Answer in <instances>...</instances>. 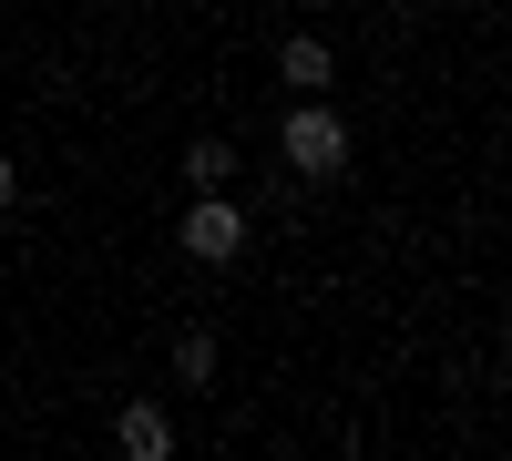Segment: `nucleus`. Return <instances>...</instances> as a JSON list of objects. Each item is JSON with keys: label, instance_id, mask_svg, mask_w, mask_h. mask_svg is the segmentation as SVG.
Instances as JSON below:
<instances>
[{"label": "nucleus", "instance_id": "7ed1b4c3", "mask_svg": "<svg viewBox=\"0 0 512 461\" xmlns=\"http://www.w3.org/2000/svg\"><path fill=\"white\" fill-rule=\"evenodd\" d=\"M277 72H287V93H328V82H338V52H328L318 31H287V41H277Z\"/></svg>", "mask_w": 512, "mask_h": 461}, {"label": "nucleus", "instance_id": "f03ea898", "mask_svg": "<svg viewBox=\"0 0 512 461\" xmlns=\"http://www.w3.org/2000/svg\"><path fill=\"white\" fill-rule=\"evenodd\" d=\"M246 236H256V216L226 195V185H195V205H185V226H175V246L195 267H236L246 257Z\"/></svg>", "mask_w": 512, "mask_h": 461}, {"label": "nucleus", "instance_id": "f257e3e1", "mask_svg": "<svg viewBox=\"0 0 512 461\" xmlns=\"http://www.w3.org/2000/svg\"><path fill=\"white\" fill-rule=\"evenodd\" d=\"M277 154H287V175L328 185V175H349V123H338V113L308 93V103H287V123H277Z\"/></svg>", "mask_w": 512, "mask_h": 461}, {"label": "nucleus", "instance_id": "423d86ee", "mask_svg": "<svg viewBox=\"0 0 512 461\" xmlns=\"http://www.w3.org/2000/svg\"><path fill=\"white\" fill-rule=\"evenodd\" d=\"M175 380H185V390L216 380V328H185V339H175Z\"/></svg>", "mask_w": 512, "mask_h": 461}, {"label": "nucleus", "instance_id": "20e7f679", "mask_svg": "<svg viewBox=\"0 0 512 461\" xmlns=\"http://www.w3.org/2000/svg\"><path fill=\"white\" fill-rule=\"evenodd\" d=\"M113 441L134 451V461H164V451H175V421H164L154 400H123V421H113Z\"/></svg>", "mask_w": 512, "mask_h": 461}, {"label": "nucleus", "instance_id": "1a4fd4ad", "mask_svg": "<svg viewBox=\"0 0 512 461\" xmlns=\"http://www.w3.org/2000/svg\"><path fill=\"white\" fill-rule=\"evenodd\" d=\"M461 11H472V0H461Z\"/></svg>", "mask_w": 512, "mask_h": 461}, {"label": "nucleus", "instance_id": "39448f33", "mask_svg": "<svg viewBox=\"0 0 512 461\" xmlns=\"http://www.w3.org/2000/svg\"><path fill=\"white\" fill-rule=\"evenodd\" d=\"M185 185H236V144L195 134V144H185Z\"/></svg>", "mask_w": 512, "mask_h": 461}, {"label": "nucleus", "instance_id": "6e6552de", "mask_svg": "<svg viewBox=\"0 0 512 461\" xmlns=\"http://www.w3.org/2000/svg\"><path fill=\"white\" fill-rule=\"evenodd\" d=\"M297 11H328V0H297Z\"/></svg>", "mask_w": 512, "mask_h": 461}, {"label": "nucleus", "instance_id": "0eeeda50", "mask_svg": "<svg viewBox=\"0 0 512 461\" xmlns=\"http://www.w3.org/2000/svg\"><path fill=\"white\" fill-rule=\"evenodd\" d=\"M11 195H21V164H11V154H0V216H11Z\"/></svg>", "mask_w": 512, "mask_h": 461}]
</instances>
